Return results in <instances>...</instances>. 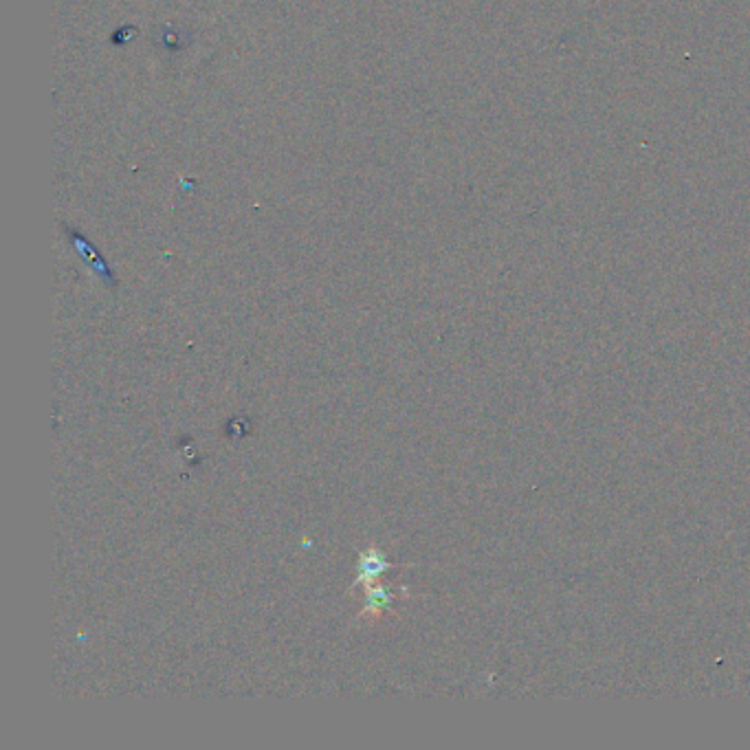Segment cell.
<instances>
[{"label":"cell","mask_w":750,"mask_h":750,"mask_svg":"<svg viewBox=\"0 0 750 750\" xmlns=\"http://www.w3.org/2000/svg\"><path fill=\"white\" fill-rule=\"evenodd\" d=\"M388 568H390L388 561L383 559V555L379 553V550L370 548L359 559V577H357V581L359 583H366V588H368V586H372V583H377L379 577Z\"/></svg>","instance_id":"obj_1"},{"label":"cell","mask_w":750,"mask_h":750,"mask_svg":"<svg viewBox=\"0 0 750 750\" xmlns=\"http://www.w3.org/2000/svg\"><path fill=\"white\" fill-rule=\"evenodd\" d=\"M366 590H368L366 592V599H368L366 601V614H379V612L388 608L390 601H392L390 590H385L383 586H374V583H372V586H368Z\"/></svg>","instance_id":"obj_2"}]
</instances>
